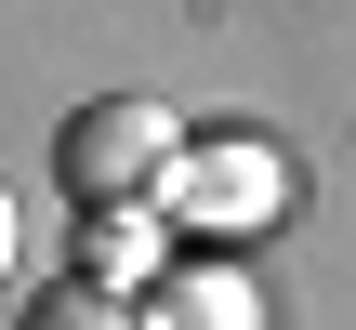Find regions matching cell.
Returning a JSON list of instances; mask_svg holds the SVG:
<instances>
[{
	"label": "cell",
	"mask_w": 356,
	"mask_h": 330,
	"mask_svg": "<svg viewBox=\"0 0 356 330\" xmlns=\"http://www.w3.org/2000/svg\"><path fill=\"white\" fill-rule=\"evenodd\" d=\"M172 159H185V119H172V106H145V93L66 106V132H53V185H66L79 212H132V198H159V185H172Z\"/></svg>",
	"instance_id": "cell-1"
},
{
	"label": "cell",
	"mask_w": 356,
	"mask_h": 330,
	"mask_svg": "<svg viewBox=\"0 0 356 330\" xmlns=\"http://www.w3.org/2000/svg\"><path fill=\"white\" fill-rule=\"evenodd\" d=\"M277 198H291V172L264 159V146H185L172 159V185H159V225H198V238H251V225H277Z\"/></svg>",
	"instance_id": "cell-2"
},
{
	"label": "cell",
	"mask_w": 356,
	"mask_h": 330,
	"mask_svg": "<svg viewBox=\"0 0 356 330\" xmlns=\"http://www.w3.org/2000/svg\"><path fill=\"white\" fill-rule=\"evenodd\" d=\"M132 317H145V330H264V291H251V278H225V265H172Z\"/></svg>",
	"instance_id": "cell-3"
},
{
	"label": "cell",
	"mask_w": 356,
	"mask_h": 330,
	"mask_svg": "<svg viewBox=\"0 0 356 330\" xmlns=\"http://www.w3.org/2000/svg\"><path fill=\"white\" fill-rule=\"evenodd\" d=\"M79 278L119 291V304L159 291V278H172V265H159V212H145V198H132V212H92V225H79Z\"/></svg>",
	"instance_id": "cell-4"
},
{
	"label": "cell",
	"mask_w": 356,
	"mask_h": 330,
	"mask_svg": "<svg viewBox=\"0 0 356 330\" xmlns=\"http://www.w3.org/2000/svg\"><path fill=\"white\" fill-rule=\"evenodd\" d=\"M13 330H145V317H132L119 291H92V278H66V291H40V304H26Z\"/></svg>",
	"instance_id": "cell-5"
},
{
	"label": "cell",
	"mask_w": 356,
	"mask_h": 330,
	"mask_svg": "<svg viewBox=\"0 0 356 330\" xmlns=\"http://www.w3.org/2000/svg\"><path fill=\"white\" fill-rule=\"evenodd\" d=\"M0 265H13V198H0Z\"/></svg>",
	"instance_id": "cell-6"
}]
</instances>
